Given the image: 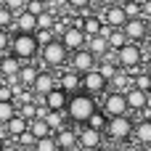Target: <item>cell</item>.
Instances as JSON below:
<instances>
[{"mask_svg":"<svg viewBox=\"0 0 151 151\" xmlns=\"http://www.w3.org/2000/svg\"><path fill=\"white\" fill-rule=\"evenodd\" d=\"M98 111V104L93 96L88 93H77L69 98V106H66V117L74 122V125H88V119Z\"/></svg>","mask_w":151,"mask_h":151,"instance_id":"1","label":"cell"},{"mask_svg":"<svg viewBox=\"0 0 151 151\" xmlns=\"http://www.w3.org/2000/svg\"><path fill=\"white\" fill-rule=\"evenodd\" d=\"M133 130H135V122H133V117L127 114V117H114V119H109V125H106V133H104V135H106L111 143L125 146V143H130Z\"/></svg>","mask_w":151,"mask_h":151,"instance_id":"2","label":"cell"},{"mask_svg":"<svg viewBox=\"0 0 151 151\" xmlns=\"http://www.w3.org/2000/svg\"><path fill=\"white\" fill-rule=\"evenodd\" d=\"M11 53L16 56V58H21L24 64H29L32 58H37L40 56V42H37V37L35 35H13V40H11Z\"/></svg>","mask_w":151,"mask_h":151,"instance_id":"3","label":"cell"},{"mask_svg":"<svg viewBox=\"0 0 151 151\" xmlns=\"http://www.w3.org/2000/svg\"><path fill=\"white\" fill-rule=\"evenodd\" d=\"M40 58H42V66H45L48 72H53V69H61V72H64L69 53H66V48H64L58 40H53L50 45H45V48L40 50Z\"/></svg>","mask_w":151,"mask_h":151,"instance_id":"4","label":"cell"},{"mask_svg":"<svg viewBox=\"0 0 151 151\" xmlns=\"http://www.w3.org/2000/svg\"><path fill=\"white\" fill-rule=\"evenodd\" d=\"M143 61H146V58H143V48L135 45V42H127V45L117 53V64H119V69H125V72H135V74H138V66H141Z\"/></svg>","mask_w":151,"mask_h":151,"instance_id":"5","label":"cell"},{"mask_svg":"<svg viewBox=\"0 0 151 151\" xmlns=\"http://www.w3.org/2000/svg\"><path fill=\"white\" fill-rule=\"evenodd\" d=\"M101 111H104L109 119H114V117H127L130 111H127L125 93H114V90H109V93L104 96V101H101Z\"/></svg>","mask_w":151,"mask_h":151,"instance_id":"6","label":"cell"},{"mask_svg":"<svg viewBox=\"0 0 151 151\" xmlns=\"http://www.w3.org/2000/svg\"><path fill=\"white\" fill-rule=\"evenodd\" d=\"M58 42L66 48V53H77V50H82V48L88 45V37H85V32H82L77 24H69V27L58 35Z\"/></svg>","mask_w":151,"mask_h":151,"instance_id":"7","label":"cell"},{"mask_svg":"<svg viewBox=\"0 0 151 151\" xmlns=\"http://www.w3.org/2000/svg\"><path fill=\"white\" fill-rule=\"evenodd\" d=\"M69 69H72V72H77V74L82 77V74H88V72L98 69V58H96L88 48H82V50L72 53V58H69Z\"/></svg>","mask_w":151,"mask_h":151,"instance_id":"8","label":"cell"},{"mask_svg":"<svg viewBox=\"0 0 151 151\" xmlns=\"http://www.w3.org/2000/svg\"><path fill=\"white\" fill-rule=\"evenodd\" d=\"M82 93H88V96H106L109 93V82L104 80V74L98 72V69H93V72H88V74H82Z\"/></svg>","mask_w":151,"mask_h":151,"instance_id":"9","label":"cell"},{"mask_svg":"<svg viewBox=\"0 0 151 151\" xmlns=\"http://www.w3.org/2000/svg\"><path fill=\"white\" fill-rule=\"evenodd\" d=\"M77 146L82 151L104 149V133H96V130H90L88 125H80V127H77Z\"/></svg>","mask_w":151,"mask_h":151,"instance_id":"10","label":"cell"},{"mask_svg":"<svg viewBox=\"0 0 151 151\" xmlns=\"http://www.w3.org/2000/svg\"><path fill=\"white\" fill-rule=\"evenodd\" d=\"M122 29H125L127 40H130V42H135V45H141V42H146V40H149V21H143V19H130Z\"/></svg>","mask_w":151,"mask_h":151,"instance_id":"11","label":"cell"},{"mask_svg":"<svg viewBox=\"0 0 151 151\" xmlns=\"http://www.w3.org/2000/svg\"><path fill=\"white\" fill-rule=\"evenodd\" d=\"M58 88L72 98V96H77V93H82V77H80L77 72H72V69H64V72L58 74Z\"/></svg>","mask_w":151,"mask_h":151,"instance_id":"12","label":"cell"},{"mask_svg":"<svg viewBox=\"0 0 151 151\" xmlns=\"http://www.w3.org/2000/svg\"><path fill=\"white\" fill-rule=\"evenodd\" d=\"M21 66H24V61L21 58H16L13 53H5V56H0V80L5 77V80H19V72H21Z\"/></svg>","mask_w":151,"mask_h":151,"instance_id":"13","label":"cell"},{"mask_svg":"<svg viewBox=\"0 0 151 151\" xmlns=\"http://www.w3.org/2000/svg\"><path fill=\"white\" fill-rule=\"evenodd\" d=\"M101 19H104V24H106L109 29H122V27L127 24V13H125V8H122V5L106 8V11L101 13Z\"/></svg>","mask_w":151,"mask_h":151,"instance_id":"14","label":"cell"},{"mask_svg":"<svg viewBox=\"0 0 151 151\" xmlns=\"http://www.w3.org/2000/svg\"><path fill=\"white\" fill-rule=\"evenodd\" d=\"M125 101H127V111H135V114H143L146 111V104H149V93L138 90V88H130L125 93Z\"/></svg>","mask_w":151,"mask_h":151,"instance_id":"15","label":"cell"},{"mask_svg":"<svg viewBox=\"0 0 151 151\" xmlns=\"http://www.w3.org/2000/svg\"><path fill=\"white\" fill-rule=\"evenodd\" d=\"M13 29H16L19 35H35V32H37V16H32L29 11H21V13H16Z\"/></svg>","mask_w":151,"mask_h":151,"instance_id":"16","label":"cell"},{"mask_svg":"<svg viewBox=\"0 0 151 151\" xmlns=\"http://www.w3.org/2000/svg\"><path fill=\"white\" fill-rule=\"evenodd\" d=\"M133 143H138L141 149H143V146H149V149H151V119H149V117H143V119H138V122H135Z\"/></svg>","mask_w":151,"mask_h":151,"instance_id":"17","label":"cell"},{"mask_svg":"<svg viewBox=\"0 0 151 151\" xmlns=\"http://www.w3.org/2000/svg\"><path fill=\"white\" fill-rule=\"evenodd\" d=\"M66 106H69V96H66L61 88H56L53 93L45 96V109H48V111H64V114H66Z\"/></svg>","mask_w":151,"mask_h":151,"instance_id":"18","label":"cell"},{"mask_svg":"<svg viewBox=\"0 0 151 151\" xmlns=\"http://www.w3.org/2000/svg\"><path fill=\"white\" fill-rule=\"evenodd\" d=\"M40 72H42L40 66H35V64H24L21 72H19V80H16V82H19L24 90H32L35 82H37V77H40Z\"/></svg>","mask_w":151,"mask_h":151,"instance_id":"19","label":"cell"},{"mask_svg":"<svg viewBox=\"0 0 151 151\" xmlns=\"http://www.w3.org/2000/svg\"><path fill=\"white\" fill-rule=\"evenodd\" d=\"M53 138H56V143H58V151H72L77 146V130H72V127L58 130Z\"/></svg>","mask_w":151,"mask_h":151,"instance_id":"20","label":"cell"},{"mask_svg":"<svg viewBox=\"0 0 151 151\" xmlns=\"http://www.w3.org/2000/svg\"><path fill=\"white\" fill-rule=\"evenodd\" d=\"M85 48H88V50H90V53H93L98 61H101V58H104V56L111 50V48H109V40H106V32H104V35H98V37H90Z\"/></svg>","mask_w":151,"mask_h":151,"instance_id":"21","label":"cell"},{"mask_svg":"<svg viewBox=\"0 0 151 151\" xmlns=\"http://www.w3.org/2000/svg\"><path fill=\"white\" fill-rule=\"evenodd\" d=\"M130 88H133V74L125 72V69H119L117 77L109 82V90H114V93H127Z\"/></svg>","mask_w":151,"mask_h":151,"instance_id":"22","label":"cell"},{"mask_svg":"<svg viewBox=\"0 0 151 151\" xmlns=\"http://www.w3.org/2000/svg\"><path fill=\"white\" fill-rule=\"evenodd\" d=\"M106 40H109V48L114 50V53H119L130 40H127V35H125V29H109L106 27Z\"/></svg>","mask_w":151,"mask_h":151,"instance_id":"23","label":"cell"},{"mask_svg":"<svg viewBox=\"0 0 151 151\" xmlns=\"http://www.w3.org/2000/svg\"><path fill=\"white\" fill-rule=\"evenodd\" d=\"M27 130H29V122H27L24 117H19V114H16V117H13V119H11L8 125H5V133L11 135V141H16V138H21V135H24Z\"/></svg>","mask_w":151,"mask_h":151,"instance_id":"24","label":"cell"},{"mask_svg":"<svg viewBox=\"0 0 151 151\" xmlns=\"http://www.w3.org/2000/svg\"><path fill=\"white\" fill-rule=\"evenodd\" d=\"M29 133H32L37 141H40V138H50V135H53V130L48 127V122H45V119H40V117L29 122Z\"/></svg>","mask_w":151,"mask_h":151,"instance_id":"25","label":"cell"},{"mask_svg":"<svg viewBox=\"0 0 151 151\" xmlns=\"http://www.w3.org/2000/svg\"><path fill=\"white\" fill-rule=\"evenodd\" d=\"M16 114H19V106H16L13 101H0V125H3V127H5Z\"/></svg>","mask_w":151,"mask_h":151,"instance_id":"26","label":"cell"},{"mask_svg":"<svg viewBox=\"0 0 151 151\" xmlns=\"http://www.w3.org/2000/svg\"><path fill=\"white\" fill-rule=\"evenodd\" d=\"M106 125H109V117L101 111V106H98V111L88 119V127L90 130H96V133H106Z\"/></svg>","mask_w":151,"mask_h":151,"instance_id":"27","label":"cell"},{"mask_svg":"<svg viewBox=\"0 0 151 151\" xmlns=\"http://www.w3.org/2000/svg\"><path fill=\"white\" fill-rule=\"evenodd\" d=\"M98 72L104 74L106 82H111V80L117 77V72H119V64H117V61H98Z\"/></svg>","mask_w":151,"mask_h":151,"instance_id":"28","label":"cell"},{"mask_svg":"<svg viewBox=\"0 0 151 151\" xmlns=\"http://www.w3.org/2000/svg\"><path fill=\"white\" fill-rule=\"evenodd\" d=\"M37 114H40V106H37L35 101H29V104H21V106H19V117H24L27 122L37 119Z\"/></svg>","mask_w":151,"mask_h":151,"instance_id":"29","label":"cell"},{"mask_svg":"<svg viewBox=\"0 0 151 151\" xmlns=\"http://www.w3.org/2000/svg\"><path fill=\"white\" fill-rule=\"evenodd\" d=\"M122 8H125V13H127V21H130V19H143V8H141V3L122 0Z\"/></svg>","mask_w":151,"mask_h":151,"instance_id":"30","label":"cell"},{"mask_svg":"<svg viewBox=\"0 0 151 151\" xmlns=\"http://www.w3.org/2000/svg\"><path fill=\"white\" fill-rule=\"evenodd\" d=\"M56 21H58V16H56V13H50V11H45V13H40V16H37V29H53V27H56Z\"/></svg>","mask_w":151,"mask_h":151,"instance_id":"31","label":"cell"},{"mask_svg":"<svg viewBox=\"0 0 151 151\" xmlns=\"http://www.w3.org/2000/svg\"><path fill=\"white\" fill-rule=\"evenodd\" d=\"M133 88H138V90L149 93V90H151V77L146 74V72H138V74H133Z\"/></svg>","mask_w":151,"mask_h":151,"instance_id":"32","label":"cell"},{"mask_svg":"<svg viewBox=\"0 0 151 151\" xmlns=\"http://www.w3.org/2000/svg\"><path fill=\"white\" fill-rule=\"evenodd\" d=\"M35 37H37V42H40V50H42L45 45H50V42L56 40L53 29H37V32H35Z\"/></svg>","mask_w":151,"mask_h":151,"instance_id":"33","label":"cell"},{"mask_svg":"<svg viewBox=\"0 0 151 151\" xmlns=\"http://www.w3.org/2000/svg\"><path fill=\"white\" fill-rule=\"evenodd\" d=\"M27 11H29L32 16H40V13L48 11V3H45V0H27Z\"/></svg>","mask_w":151,"mask_h":151,"instance_id":"34","label":"cell"},{"mask_svg":"<svg viewBox=\"0 0 151 151\" xmlns=\"http://www.w3.org/2000/svg\"><path fill=\"white\" fill-rule=\"evenodd\" d=\"M13 21H16V16H13L8 8H3V5H0V29H8V32H11Z\"/></svg>","mask_w":151,"mask_h":151,"instance_id":"35","label":"cell"},{"mask_svg":"<svg viewBox=\"0 0 151 151\" xmlns=\"http://www.w3.org/2000/svg\"><path fill=\"white\" fill-rule=\"evenodd\" d=\"M35 151H58V143H56L53 135H50V138H40V141L35 143Z\"/></svg>","mask_w":151,"mask_h":151,"instance_id":"36","label":"cell"},{"mask_svg":"<svg viewBox=\"0 0 151 151\" xmlns=\"http://www.w3.org/2000/svg\"><path fill=\"white\" fill-rule=\"evenodd\" d=\"M66 5L74 11V13H85V11H90V5H93V0H66Z\"/></svg>","mask_w":151,"mask_h":151,"instance_id":"37","label":"cell"},{"mask_svg":"<svg viewBox=\"0 0 151 151\" xmlns=\"http://www.w3.org/2000/svg\"><path fill=\"white\" fill-rule=\"evenodd\" d=\"M3 8H8V11L16 16V13L27 11V0H3Z\"/></svg>","mask_w":151,"mask_h":151,"instance_id":"38","label":"cell"},{"mask_svg":"<svg viewBox=\"0 0 151 151\" xmlns=\"http://www.w3.org/2000/svg\"><path fill=\"white\" fill-rule=\"evenodd\" d=\"M11 40H13V35L8 29H0V56L11 53Z\"/></svg>","mask_w":151,"mask_h":151,"instance_id":"39","label":"cell"},{"mask_svg":"<svg viewBox=\"0 0 151 151\" xmlns=\"http://www.w3.org/2000/svg\"><path fill=\"white\" fill-rule=\"evenodd\" d=\"M0 101H13V90H11V85H0Z\"/></svg>","mask_w":151,"mask_h":151,"instance_id":"40","label":"cell"},{"mask_svg":"<svg viewBox=\"0 0 151 151\" xmlns=\"http://www.w3.org/2000/svg\"><path fill=\"white\" fill-rule=\"evenodd\" d=\"M93 3H96L98 8H104V11H106V8H114V5H122V0H93Z\"/></svg>","mask_w":151,"mask_h":151,"instance_id":"41","label":"cell"},{"mask_svg":"<svg viewBox=\"0 0 151 151\" xmlns=\"http://www.w3.org/2000/svg\"><path fill=\"white\" fill-rule=\"evenodd\" d=\"M141 8H143V21H151V0H143Z\"/></svg>","mask_w":151,"mask_h":151,"instance_id":"42","label":"cell"},{"mask_svg":"<svg viewBox=\"0 0 151 151\" xmlns=\"http://www.w3.org/2000/svg\"><path fill=\"white\" fill-rule=\"evenodd\" d=\"M119 151H143V149H141L138 143H133V141H130V143H125V146H119Z\"/></svg>","mask_w":151,"mask_h":151,"instance_id":"43","label":"cell"},{"mask_svg":"<svg viewBox=\"0 0 151 151\" xmlns=\"http://www.w3.org/2000/svg\"><path fill=\"white\" fill-rule=\"evenodd\" d=\"M143 58H146V61H151V37L146 40V45H143Z\"/></svg>","mask_w":151,"mask_h":151,"instance_id":"44","label":"cell"},{"mask_svg":"<svg viewBox=\"0 0 151 151\" xmlns=\"http://www.w3.org/2000/svg\"><path fill=\"white\" fill-rule=\"evenodd\" d=\"M0 151H21L16 143H5V146H0Z\"/></svg>","mask_w":151,"mask_h":151,"instance_id":"45","label":"cell"},{"mask_svg":"<svg viewBox=\"0 0 151 151\" xmlns=\"http://www.w3.org/2000/svg\"><path fill=\"white\" fill-rule=\"evenodd\" d=\"M143 72H146V74L151 77V61H146V69H143Z\"/></svg>","mask_w":151,"mask_h":151,"instance_id":"46","label":"cell"},{"mask_svg":"<svg viewBox=\"0 0 151 151\" xmlns=\"http://www.w3.org/2000/svg\"><path fill=\"white\" fill-rule=\"evenodd\" d=\"M72 151H82V149H80V146H74V149H72Z\"/></svg>","mask_w":151,"mask_h":151,"instance_id":"47","label":"cell"},{"mask_svg":"<svg viewBox=\"0 0 151 151\" xmlns=\"http://www.w3.org/2000/svg\"><path fill=\"white\" fill-rule=\"evenodd\" d=\"M96 151H109V149H96Z\"/></svg>","mask_w":151,"mask_h":151,"instance_id":"48","label":"cell"},{"mask_svg":"<svg viewBox=\"0 0 151 151\" xmlns=\"http://www.w3.org/2000/svg\"><path fill=\"white\" fill-rule=\"evenodd\" d=\"M133 3H143V0H133Z\"/></svg>","mask_w":151,"mask_h":151,"instance_id":"49","label":"cell"},{"mask_svg":"<svg viewBox=\"0 0 151 151\" xmlns=\"http://www.w3.org/2000/svg\"><path fill=\"white\" fill-rule=\"evenodd\" d=\"M149 96H151V90H149Z\"/></svg>","mask_w":151,"mask_h":151,"instance_id":"50","label":"cell"},{"mask_svg":"<svg viewBox=\"0 0 151 151\" xmlns=\"http://www.w3.org/2000/svg\"><path fill=\"white\" fill-rule=\"evenodd\" d=\"M149 27H151V21H149Z\"/></svg>","mask_w":151,"mask_h":151,"instance_id":"51","label":"cell"},{"mask_svg":"<svg viewBox=\"0 0 151 151\" xmlns=\"http://www.w3.org/2000/svg\"><path fill=\"white\" fill-rule=\"evenodd\" d=\"M0 85H3V82H0Z\"/></svg>","mask_w":151,"mask_h":151,"instance_id":"52","label":"cell"},{"mask_svg":"<svg viewBox=\"0 0 151 151\" xmlns=\"http://www.w3.org/2000/svg\"><path fill=\"white\" fill-rule=\"evenodd\" d=\"M149 151H151V149H149Z\"/></svg>","mask_w":151,"mask_h":151,"instance_id":"53","label":"cell"}]
</instances>
